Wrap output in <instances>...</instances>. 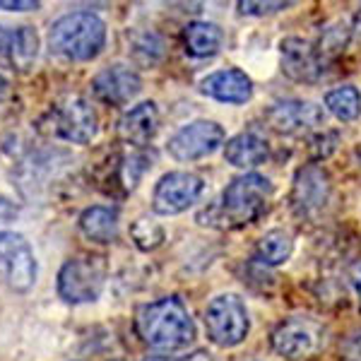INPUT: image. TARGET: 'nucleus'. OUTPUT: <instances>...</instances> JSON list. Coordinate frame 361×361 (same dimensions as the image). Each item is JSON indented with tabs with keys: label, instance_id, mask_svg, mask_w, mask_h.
I'll return each mask as SVG.
<instances>
[{
	"label": "nucleus",
	"instance_id": "nucleus-8",
	"mask_svg": "<svg viewBox=\"0 0 361 361\" xmlns=\"http://www.w3.org/2000/svg\"><path fill=\"white\" fill-rule=\"evenodd\" d=\"M205 190V180L190 171H169L154 185L152 209L157 214H180L188 207H193L197 197Z\"/></svg>",
	"mask_w": 361,
	"mask_h": 361
},
{
	"label": "nucleus",
	"instance_id": "nucleus-19",
	"mask_svg": "<svg viewBox=\"0 0 361 361\" xmlns=\"http://www.w3.org/2000/svg\"><path fill=\"white\" fill-rule=\"evenodd\" d=\"M224 34L222 29L212 22H190V25L183 27V46L185 54L195 56V58H209L214 56L219 49H222Z\"/></svg>",
	"mask_w": 361,
	"mask_h": 361
},
{
	"label": "nucleus",
	"instance_id": "nucleus-6",
	"mask_svg": "<svg viewBox=\"0 0 361 361\" xmlns=\"http://www.w3.org/2000/svg\"><path fill=\"white\" fill-rule=\"evenodd\" d=\"M330 195H333V180H330V173L320 164H304L294 173L289 200H292V209L296 217H318L328 207Z\"/></svg>",
	"mask_w": 361,
	"mask_h": 361
},
{
	"label": "nucleus",
	"instance_id": "nucleus-23",
	"mask_svg": "<svg viewBox=\"0 0 361 361\" xmlns=\"http://www.w3.org/2000/svg\"><path fill=\"white\" fill-rule=\"evenodd\" d=\"M352 25L345 20H337L333 25H328L323 29V37H320V44L316 46L320 58H323V63L333 61L342 54V51L347 49L349 44V37H352Z\"/></svg>",
	"mask_w": 361,
	"mask_h": 361
},
{
	"label": "nucleus",
	"instance_id": "nucleus-22",
	"mask_svg": "<svg viewBox=\"0 0 361 361\" xmlns=\"http://www.w3.org/2000/svg\"><path fill=\"white\" fill-rule=\"evenodd\" d=\"M325 106L340 121H354L361 114V94L357 87L342 85L325 94Z\"/></svg>",
	"mask_w": 361,
	"mask_h": 361
},
{
	"label": "nucleus",
	"instance_id": "nucleus-26",
	"mask_svg": "<svg viewBox=\"0 0 361 361\" xmlns=\"http://www.w3.org/2000/svg\"><path fill=\"white\" fill-rule=\"evenodd\" d=\"M130 236L140 250H154L161 246V241H164V229H161L157 222H152V219L140 217L130 226Z\"/></svg>",
	"mask_w": 361,
	"mask_h": 361
},
{
	"label": "nucleus",
	"instance_id": "nucleus-4",
	"mask_svg": "<svg viewBox=\"0 0 361 361\" xmlns=\"http://www.w3.org/2000/svg\"><path fill=\"white\" fill-rule=\"evenodd\" d=\"M109 277V263L104 255H75L63 263L58 272V296L66 304H92L104 292Z\"/></svg>",
	"mask_w": 361,
	"mask_h": 361
},
{
	"label": "nucleus",
	"instance_id": "nucleus-37",
	"mask_svg": "<svg viewBox=\"0 0 361 361\" xmlns=\"http://www.w3.org/2000/svg\"><path fill=\"white\" fill-rule=\"evenodd\" d=\"M357 157H359V161H361V145H359V147H357Z\"/></svg>",
	"mask_w": 361,
	"mask_h": 361
},
{
	"label": "nucleus",
	"instance_id": "nucleus-21",
	"mask_svg": "<svg viewBox=\"0 0 361 361\" xmlns=\"http://www.w3.org/2000/svg\"><path fill=\"white\" fill-rule=\"evenodd\" d=\"M294 250V241L287 231H267L265 236H260L258 246H255V253H258V260L263 265H282L292 258Z\"/></svg>",
	"mask_w": 361,
	"mask_h": 361
},
{
	"label": "nucleus",
	"instance_id": "nucleus-32",
	"mask_svg": "<svg viewBox=\"0 0 361 361\" xmlns=\"http://www.w3.org/2000/svg\"><path fill=\"white\" fill-rule=\"evenodd\" d=\"M180 361H212V357H209V352H205V349H195L193 354H188V357H183Z\"/></svg>",
	"mask_w": 361,
	"mask_h": 361
},
{
	"label": "nucleus",
	"instance_id": "nucleus-35",
	"mask_svg": "<svg viewBox=\"0 0 361 361\" xmlns=\"http://www.w3.org/2000/svg\"><path fill=\"white\" fill-rule=\"evenodd\" d=\"M354 29L361 34V10H359V15H357V25H354Z\"/></svg>",
	"mask_w": 361,
	"mask_h": 361
},
{
	"label": "nucleus",
	"instance_id": "nucleus-17",
	"mask_svg": "<svg viewBox=\"0 0 361 361\" xmlns=\"http://www.w3.org/2000/svg\"><path fill=\"white\" fill-rule=\"evenodd\" d=\"M78 224L85 238H90L92 243L109 246L118 238V209L109 205H92L82 209Z\"/></svg>",
	"mask_w": 361,
	"mask_h": 361
},
{
	"label": "nucleus",
	"instance_id": "nucleus-36",
	"mask_svg": "<svg viewBox=\"0 0 361 361\" xmlns=\"http://www.w3.org/2000/svg\"><path fill=\"white\" fill-rule=\"evenodd\" d=\"M145 361H169L166 357H149V359H145Z\"/></svg>",
	"mask_w": 361,
	"mask_h": 361
},
{
	"label": "nucleus",
	"instance_id": "nucleus-20",
	"mask_svg": "<svg viewBox=\"0 0 361 361\" xmlns=\"http://www.w3.org/2000/svg\"><path fill=\"white\" fill-rule=\"evenodd\" d=\"M5 56H8L10 66L20 73H25L34 66L39 56V34L34 27H17L10 32V42L8 49H5Z\"/></svg>",
	"mask_w": 361,
	"mask_h": 361
},
{
	"label": "nucleus",
	"instance_id": "nucleus-18",
	"mask_svg": "<svg viewBox=\"0 0 361 361\" xmlns=\"http://www.w3.org/2000/svg\"><path fill=\"white\" fill-rule=\"evenodd\" d=\"M270 157V147H267L265 137L258 133H238L224 145V159L236 169H253L260 166Z\"/></svg>",
	"mask_w": 361,
	"mask_h": 361
},
{
	"label": "nucleus",
	"instance_id": "nucleus-14",
	"mask_svg": "<svg viewBox=\"0 0 361 361\" xmlns=\"http://www.w3.org/2000/svg\"><path fill=\"white\" fill-rule=\"evenodd\" d=\"M142 90V80L130 66H109L92 78V92L99 102L109 104V106H123L137 92Z\"/></svg>",
	"mask_w": 361,
	"mask_h": 361
},
{
	"label": "nucleus",
	"instance_id": "nucleus-1",
	"mask_svg": "<svg viewBox=\"0 0 361 361\" xmlns=\"http://www.w3.org/2000/svg\"><path fill=\"white\" fill-rule=\"evenodd\" d=\"M135 333L147 347L176 352L195 340V323L178 296H164L137 308Z\"/></svg>",
	"mask_w": 361,
	"mask_h": 361
},
{
	"label": "nucleus",
	"instance_id": "nucleus-10",
	"mask_svg": "<svg viewBox=\"0 0 361 361\" xmlns=\"http://www.w3.org/2000/svg\"><path fill=\"white\" fill-rule=\"evenodd\" d=\"M224 145V128L214 121H193L169 140L166 149L176 161H195L217 152Z\"/></svg>",
	"mask_w": 361,
	"mask_h": 361
},
{
	"label": "nucleus",
	"instance_id": "nucleus-15",
	"mask_svg": "<svg viewBox=\"0 0 361 361\" xmlns=\"http://www.w3.org/2000/svg\"><path fill=\"white\" fill-rule=\"evenodd\" d=\"M200 92L222 104H246L253 97V82L243 70L226 68L207 75L200 82Z\"/></svg>",
	"mask_w": 361,
	"mask_h": 361
},
{
	"label": "nucleus",
	"instance_id": "nucleus-9",
	"mask_svg": "<svg viewBox=\"0 0 361 361\" xmlns=\"http://www.w3.org/2000/svg\"><path fill=\"white\" fill-rule=\"evenodd\" d=\"M0 265L8 284L20 294H27L37 284L39 265L29 241L17 231H0Z\"/></svg>",
	"mask_w": 361,
	"mask_h": 361
},
{
	"label": "nucleus",
	"instance_id": "nucleus-30",
	"mask_svg": "<svg viewBox=\"0 0 361 361\" xmlns=\"http://www.w3.org/2000/svg\"><path fill=\"white\" fill-rule=\"evenodd\" d=\"M39 8L42 3H34V0H0V10H13V13H29Z\"/></svg>",
	"mask_w": 361,
	"mask_h": 361
},
{
	"label": "nucleus",
	"instance_id": "nucleus-11",
	"mask_svg": "<svg viewBox=\"0 0 361 361\" xmlns=\"http://www.w3.org/2000/svg\"><path fill=\"white\" fill-rule=\"evenodd\" d=\"M272 349L284 359H308L323 347V328L308 318H284L270 335Z\"/></svg>",
	"mask_w": 361,
	"mask_h": 361
},
{
	"label": "nucleus",
	"instance_id": "nucleus-7",
	"mask_svg": "<svg viewBox=\"0 0 361 361\" xmlns=\"http://www.w3.org/2000/svg\"><path fill=\"white\" fill-rule=\"evenodd\" d=\"M51 121H54L56 135L73 145H90L99 133V118L94 106L87 99L75 94L56 104Z\"/></svg>",
	"mask_w": 361,
	"mask_h": 361
},
{
	"label": "nucleus",
	"instance_id": "nucleus-24",
	"mask_svg": "<svg viewBox=\"0 0 361 361\" xmlns=\"http://www.w3.org/2000/svg\"><path fill=\"white\" fill-rule=\"evenodd\" d=\"M149 166H152V157H149L147 152H142V149H135V152L121 157V161H118L121 185H123L126 190H133Z\"/></svg>",
	"mask_w": 361,
	"mask_h": 361
},
{
	"label": "nucleus",
	"instance_id": "nucleus-33",
	"mask_svg": "<svg viewBox=\"0 0 361 361\" xmlns=\"http://www.w3.org/2000/svg\"><path fill=\"white\" fill-rule=\"evenodd\" d=\"M10 32H13V29H5L3 25H0V54H5V49H8Z\"/></svg>",
	"mask_w": 361,
	"mask_h": 361
},
{
	"label": "nucleus",
	"instance_id": "nucleus-16",
	"mask_svg": "<svg viewBox=\"0 0 361 361\" xmlns=\"http://www.w3.org/2000/svg\"><path fill=\"white\" fill-rule=\"evenodd\" d=\"M159 130V109L154 102H142L126 111L118 121V135L123 142L142 149Z\"/></svg>",
	"mask_w": 361,
	"mask_h": 361
},
{
	"label": "nucleus",
	"instance_id": "nucleus-34",
	"mask_svg": "<svg viewBox=\"0 0 361 361\" xmlns=\"http://www.w3.org/2000/svg\"><path fill=\"white\" fill-rule=\"evenodd\" d=\"M8 87H10V85H8V80H5L3 75H0V99L8 94Z\"/></svg>",
	"mask_w": 361,
	"mask_h": 361
},
{
	"label": "nucleus",
	"instance_id": "nucleus-28",
	"mask_svg": "<svg viewBox=\"0 0 361 361\" xmlns=\"http://www.w3.org/2000/svg\"><path fill=\"white\" fill-rule=\"evenodd\" d=\"M292 3H238V13L241 15H255V17H263V15H272V13H279V10H287Z\"/></svg>",
	"mask_w": 361,
	"mask_h": 361
},
{
	"label": "nucleus",
	"instance_id": "nucleus-2",
	"mask_svg": "<svg viewBox=\"0 0 361 361\" xmlns=\"http://www.w3.org/2000/svg\"><path fill=\"white\" fill-rule=\"evenodd\" d=\"M270 195L272 185L265 176L243 173V176L231 180L224 188L219 202L202 209L197 219H200V224L202 219H207L205 224L212 226H217V222H222V226H248L263 217Z\"/></svg>",
	"mask_w": 361,
	"mask_h": 361
},
{
	"label": "nucleus",
	"instance_id": "nucleus-5",
	"mask_svg": "<svg viewBox=\"0 0 361 361\" xmlns=\"http://www.w3.org/2000/svg\"><path fill=\"white\" fill-rule=\"evenodd\" d=\"M207 337L217 347H236L248 337L250 320L246 304L236 294H219L205 308Z\"/></svg>",
	"mask_w": 361,
	"mask_h": 361
},
{
	"label": "nucleus",
	"instance_id": "nucleus-13",
	"mask_svg": "<svg viewBox=\"0 0 361 361\" xmlns=\"http://www.w3.org/2000/svg\"><path fill=\"white\" fill-rule=\"evenodd\" d=\"M279 66L289 80L304 85L318 82L325 70V63L316 46L299 37H287L279 44Z\"/></svg>",
	"mask_w": 361,
	"mask_h": 361
},
{
	"label": "nucleus",
	"instance_id": "nucleus-25",
	"mask_svg": "<svg viewBox=\"0 0 361 361\" xmlns=\"http://www.w3.org/2000/svg\"><path fill=\"white\" fill-rule=\"evenodd\" d=\"M130 49H133V56H135L137 63H142V66H157V63L164 58V42H161V37H157V34H137L135 39L130 42Z\"/></svg>",
	"mask_w": 361,
	"mask_h": 361
},
{
	"label": "nucleus",
	"instance_id": "nucleus-31",
	"mask_svg": "<svg viewBox=\"0 0 361 361\" xmlns=\"http://www.w3.org/2000/svg\"><path fill=\"white\" fill-rule=\"evenodd\" d=\"M349 279H352V287H354V292H357V299H359V306H361V263L352 267V275H349Z\"/></svg>",
	"mask_w": 361,
	"mask_h": 361
},
{
	"label": "nucleus",
	"instance_id": "nucleus-12",
	"mask_svg": "<svg viewBox=\"0 0 361 361\" xmlns=\"http://www.w3.org/2000/svg\"><path fill=\"white\" fill-rule=\"evenodd\" d=\"M267 126L279 135H304L323 126L325 114L318 104L304 102V99H287V102L272 104L265 111Z\"/></svg>",
	"mask_w": 361,
	"mask_h": 361
},
{
	"label": "nucleus",
	"instance_id": "nucleus-29",
	"mask_svg": "<svg viewBox=\"0 0 361 361\" xmlns=\"http://www.w3.org/2000/svg\"><path fill=\"white\" fill-rule=\"evenodd\" d=\"M342 357H345V361H361V330L352 333L345 340V347H342Z\"/></svg>",
	"mask_w": 361,
	"mask_h": 361
},
{
	"label": "nucleus",
	"instance_id": "nucleus-27",
	"mask_svg": "<svg viewBox=\"0 0 361 361\" xmlns=\"http://www.w3.org/2000/svg\"><path fill=\"white\" fill-rule=\"evenodd\" d=\"M337 145H340V133L337 130L316 133V135L311 137V145H308V152H311L313 164H316V161L328 159V157L337 149Z\"/></svg>",
	"mask_w": 361,
	"mask_h": 361
},
{
	"label": "nucleus",
	"instance_id": "nucleus-3",
	"mask_svg": "<svg viewBox=\"0 0 361 361\" xmlns=\"http://www.w3.org/2000/svg\"><path fill=\"white\" fill-rule=\"evenodd\" d=\"M106 44V22L94 13L63 15L49 29L51 54L73 63L94 61Z\"/></svg>",
	"mask_w": 361,
	"mask_h": 361
}]
</instances>
